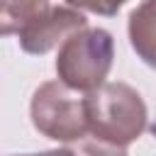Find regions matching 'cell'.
I'll use <instances>...</instances> for the list:
<instances>
[{"label": "cell", "instance_id": "1", "mask_svg": "<svg viewBox=\"0 0 156 156\" xmlns=\"http://www.w3.org/2000/svg\"><path fill=\"white\" fill-rule=\"evenodd\" d=\"M90 136L127 149L146 129V105L127 83H105L85 95Z\"/></svg>", "mask_w": 156, "mask_h": 156}, {"label": "cell", "instance_id": "2", "mask_svg": "<svg viewBox=\"0 0 156 156\" xmlns=\"http://www.w3.org/2000/svg\"><path fill=\"white\" fill-rule=\"evenodd\" d=\"M115 39L102 27H85L71 34L56 56L58 80L71 90L93 93L105 85V78L112 68Z\"/></svg>", "mask_w": 156, "mask_h": 156}, {"label": "cell", "instance_id": "3", "mask_svg": "<svg viewBox=\"0 0 156 156\" xmlns=\"http://www.w3.org/2000/svg\"><path fill=\"white\" fill-rule=\"evenodd\" d=\"M29 115L34 129L46 139L76 144L90 136L85 95L71 90L61 80H46L34 90Z\"/></svg>", "mask_w": 156, "mask_h": 156}, {"label": "cell", "instance_id": "4", "mask_svg": "<svg viewBox=\"0 0 156 156\" xmlns=\"http://www.w3.org/2000/svg\"><path fill=\"white\" fill-rule=\"evenodd\" d=\"M85 27H88V20L80 10H76V7H51L44 17H39L34 24L22 29L17 37H20L22 51L41 56V54L51 51L54 46L63 44L71 34L85 29Z\"/></svg>", "mask_w": 156, "mask_h": 156}, {"label": "cell", "instance_id": "5", "mask_svg": "<svg viewBox=\"0 0 156 156\" xmlns=\"http://www.w3.org/2000/svg\"><path fill=\"white\" fill-rule=\"evenodd\" d=\"M129 44L136 51V56L156 68V0H141L127 22Z\"/></svg>", "mask_w": 156, "mask_h": 156}, {"label": "cell", "instance_id": "6", "mask_svg": "<svg viewBox=\"0 0 156 156\" xmlns=\"http://www.w3.org/2000/svg\"><path fill=\"white\" fill-rule=\"evenodd\" d=\"M51 10L49 0H0V22L2 34H20L29 24H34L39 17H44Z\"/></svg>", "mask_w": 156, "mask_h": 156}, {"label": "cell", "instance_id": "7", "mask_svg": "<svg viewBox=\"0 0 156 156\" xmlns=\"http://www.w3.org/2000/svg\"><path fill=\"white\" fill-rule=\"evenodd\" d=\"M22 156H127V149L88 136V139H80V141L61 146V149H51V151H41V154H22Z\"/></svg>", "mask_w": 156, "mask_h": 156}, {"label": "cell", "instance_id": "8", "mask_svg": "<svg viewBox=\"0 0 156 156\" xmlns=\"http://www.w3.org/2000/svg\"><path fill=\"white\" fill-rule=\"evenodd\" d=\"M66 2H68V7H76V10H85V12L112 17V15L119 12V7L127 0H66Z\"/></svg>", "mask_w": 156, "mask_h": 156}]
</instances>
